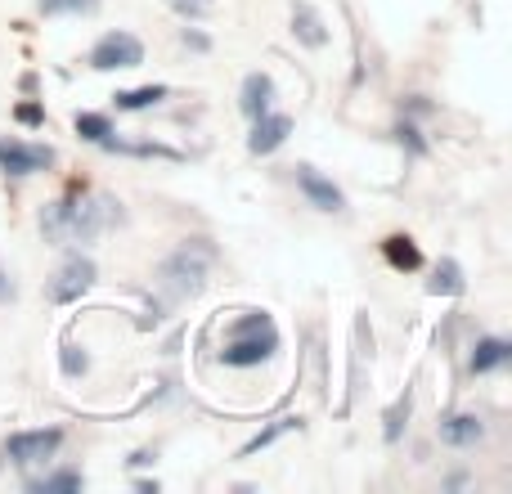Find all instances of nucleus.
<instances>
[{"instance_id": "obj_2", "label": "nucleus", "mask_w": 512, "mask_h": 494, "mask_svg": "<svg viewBox=\"0 0 512 494\" xmlns=\"http://www.w3.org/2000/svg\"><path fill=\"white\" fill-rule=\"evenodd\" d=\"M274 351H279V333H274V319L265 315V310H248V315L234 324V337H230V346L221 351V360L234 364V369H252V364L270 360Z\"/></svg>"}, {"instance_id": "obj_11", "label": "nucleus", "mask_w": 512, "mask_h": 494, "mask_svg": "<svg viewBox=\"0 0 512 494\" xmlns=\"http://www.w3.org/2000/svg\"><path fill=\"white\" fill-rule=\"evenodd\" d=\"M481 436H486V427H481L477 414H450V418L441 423V441H445V445H459V450L477 445Z\"/></svg>"}, {"instance_id": "obj_16", "label": "nucleus", "mask_w": 512, "mask_h": 494, "mask_svg": "<svg viewBox=\"0 0 512 494\" xmlns=\"http://www.w3.org/2000/svg\"><path fill=\"white\" fill-rule=\"evenodd\" d=\"M77 135L90 144H104L108 135H113V126H108V117H99V113H77Z\"/></svg>"}, {"instance_id": "obj_21", "label": "nucleus", "mask_w": 512, "mask_h": 494, "mask_svg": "<svg viewBox=\"0 0 512 494\" xmlns=\"http://www.w3.org/2000/svg\"><path fill=\"white\" fill-rule=\"evenodd\" d=\"M405 418H409V391L396 400V409L387 414V441H400V423H405Z\"/></svg>"}, {"instance_id": "obj_12", "label": "nucleus", "mask_w": 512, "mask_h": 494, "mask_svg": "<svg viewBox=\"0 0 512 494\" xmlns=\"http://www.w3.org/2000/svg\"><path fill=\"white\" fill-rule=\"evenodd\" d=\"M292 32H297V41H301V45H310V50H319V45H328L324 18H319L315 9L306 5V0H297V5H292Z\"/></svg>"}, {"instance_id": "obj_20", "label": "nucleus", "mask_w": 512, "mask_h": 494, "mask_svg": "<svg viewBox=\"0 0 512 494\" xmlns=\"http://www.w3.org/2000/svg\"><path fill=\"white\" fill-rule=\"evenodd\" d=\"M32 490H81V472H54V477H41L32 481Z\"/></svg>"}, {"instance_id": "obj_14", "label": "nucleus", "mask_w": 512, "mask_h": 494, "mask_svg": "<svg viewBox=\"0 0 512 494\" xmlns=\"http://www.w3.org/2000/svg\"><path fill=\"white\" fill-rule=\"evenodd\" d=\"M463 288H468V283H463V270H459L454 261H441V265H436L432 283H427V292H432V297H459Z\"/></svg>"}, {"instance_id": "obj_24", "label": "nucleus", "mask_w": 512, "mask_h": 494, "mask_svg": "<svg viewBox=\"0 0 512 494\" xmlns=\"http://www.w3.org/2000/svg\"><path fill=\"white\" fill-rule=\"evenodd\" d=\"M171 5H176L180 14H207V9H212V0H171Z\"/></svg>"}, {"instance_id": "obj_6", "label": "nucleus", "mask_w": 512, "mask_h": 494, "mask_svg": "<svg viewBox=\"0 0 512 494\" xmlns=\"http://www.w3.org/2000/svg\"><path fill=\"white\" fill-rule=\"evenodd\" d=\"M90 283H95V261H90V256H68V261L59 265V274L45 283V297H50L54 306H68L81 292H90Z\"/></svg>"}, {"instance_id": "obj_4", "label": "nucleus", "mask_w": 512, "mask_h": 494, "mask_svg": "<svg viewBox=\"0 0 512 494\" xmlns=\"http://www.w3.org/2000/svg\"><path fill=\"white\" fill-rule=\"evenodd\" d=\"M144 63V45H140V36H131V32H104L95 41V50H90V68L95 72H117V68H140Z\"/></svg>"}, {"instance_id": "obj_26", "label": "nucleus", "mask_w": 512, "mask_h": 494, "mask_svg": "<svg viewBox=\"0 0 512 494\" xmlns=\"http://www.w3.org/2000/svg\"><path fill=\"white\" fill-rule=\"evenodd\" d=\"M18 117H23V122H41V108L27 104V108H18Z\"/></svg>"}, {"instance_id": "obj_5", "label": "nucleus", "mask_w": 512, "mask_h": 494, "mask_svg": "<svg viewBox=\"0 0 512 494\" xmlns=\"http://www.w3.org/2000/svg\"><path fill=\"white\" fill-rule=\"evenodd\" d=\"M63 445V432L59 427H45V432H14L5 441V459L14 468H36V463H50Z\"/></svg>"}, {"instance_id": "obj_23", "label": "nucleus", "mask_w": 512, "mask_h": 494, "mask_svg": "<svg viewBox=\"0 0 512 494\" xmlns=\"http://www.w3.org/2000/svg\"><path fill=\"white\" fill-rule=\"evenodd\" d=\"M18 297V283H14V274L5 270V261H0V306H5V301H14Z\"/></svg>"}, {"instance_id": "obj_8", "label": "nucleus", "mask_w": 512, "mask_h": 494, "mask_svg": "<svg viewBox=\"0 0 512 494\" xmlns=\"http://www.w3.org/2000/svg\"><path fill=\"white\" fill-rule=\"evenodd\" d=\"M292 135V117L283 113H261L252 117V135H248V149L256 153V158H265V153H274L283 140Z\"/></svg>"}, {"instance_id": "obj_9", "label": "nucleus", "mask_w": 512, "mask_h": 494, "mask_svg": "<svg viewBox=\"0 0 512 494\" xmlns=\"http://www.w3.org/2000/svg\"><path fill=\"white\" fill-rule=\"evenodd\" d=\"M297 189L319 207V212H346V198L333 180H324L315 167H297Z\"/></svg>"}, {"instance_id": "obj_3", "label": "nucleus", "mask_w": 512, "mask_h": 494, "mask_svg": "<svg viewBox=\"0 0 512 494\" xmlns=\"http://www.w3.org/2000/svg\"><path fill=\"white\" fill-rule=\"evenodd\" d=\"M207 265H212V247H207L203 239H194V243L176 247V252L162 261L158 279L171 297L185 301V297H198V292L207 288Z\"/></svg>"}, {"instance_id": "obj_13", "label": "nucleus", "mask_w": 512, "mask_h": 494, "mask_svg": "<svg viewBox=\"0 0 512 494\" xmlns=\"http://www.w3.org/2000/svg\"><path fill=\"white\" fill-rule=\"evenodd\" d=\"M508 364V342L504 337H481L472 351V373H495Z\"/></svg>"}, {"instance_id": "obj_22", "label": "nucleus", "mask_w": 512, "mask_h": 494, "mask_svg": "<svg viewBox=\"0 0 512 494\" xmlns=\"http://www.w3.org/2000/svg\"><path fill=\"white\" fill-rule=\"evenodd\" d=\"M86 351L77 355V346H63V373H68V378H77V373H86Z\"/></svg>"}, {"instance_id": "obj_10", "label": "nucleus", "mask_w": 512, "mask_h": 494, "mask_svg": "<svg viewBox=\"0 0 512 494\" xmlns=\"http://www.w3.org/2000/svg\"><path fill=\"white\" fill-rule=\"evenodd\" d=\"M270 104H274V81L265 72H252L239 90V108L248 117H261V113H270Z\"/></svg>"}, {"instance_id": "obj_1", "label": "nucleus", "mask_w": 512, "mask_h": 494, "mask_svg": "<svg viewBox=\"0 0 512 494\" xmlns=\"http://www.w3.org/2000/svg\"><path fill=\"white\" fill-rule=\"evenodd\" d=\"M113 221H122V207L104 194L90 198H63V203H45L41 207V234L59 247H81L95 243L99 234Z\"/></svg>"}, {"instance_id": "obj_19", "label": "nucleus", "mask_w": 512, "mask_h": 494, "mask_svg": "<svg viewBox=\"0 0 512 494\" xmlns=\"http://www.w3.org/2000/svg\"><path fill=\"white\" fill-rule=\"evenodd\" d=\"M297 423H301V418H279V423H274V427H265L261 436H252V441L243 445V459H248V454H256V450H265V445H270V441H279V436H283V432H292V427H297Z\"/></svg>"}, {"instance_id": "obj_25", "label": "nucleus", "mask_w": 512, "mask_h": 494, "mask_svg": "<svg viewBox=\"0 0 512 494\" xmlns=\"http://www.w3.org/2000/svg\"><path fill=\"white\" fill-rule=\"evenodd\" d=\"M185 45H194V50H207V36H198V32H189V27H185Z\"/></svg>"}, {"instance_id": "obj_7", "label": "nucleus", "mask_w": 512, "mask_h": 494, "mask_svg": "<svg viewBox=\"0 0 512 494\" xmlns=\"http://www.w3.org/2000/svg\"><path fill=\"white\" fill-rule=\"evenodd\" d=\"M50 162H54V149H45V144L0 140V171H9V176H32V171H45Z\"/></svg>"}, {"instance_id": "obj_15", "label": "nucleus", "mask_w": 512, "mask_h": 494, "mask_svg": "<svg viewBox=\"0 0 512 494\" xmlns=\"http://www.w3.org/2000/svg\"><path fill=\"white\" fill-rule=\"evenodd\" d=\"M117 108H126V113H140V108L158 104V99H167V86H140V90H122V95H113Z\"/></svg>"}, {"instance_id": "obj_18", "label": "nucleus", "mask_w": 512, "mask_h": 494, "mask_svg": "<svg viewBox=\"0 0 512 494\" xmlns=\"http://www.w3.org/2000/svg\"><path fill=\"white\" fill-rule=\"evenodd\" d=\"M99 0H41V14L45 18H59V14H95Z\"/></svg>"}, {"instance_id": "obj_17", "label": "nucleus", "mask_w": 512, "mask_h": 494, "mask_svg": "<svg viewBox=\"0 0 512 494\" xmlns=\"http://www.w3.org/2000/svg\"><path fill=\"white\" fill-rule=\"evenodd\" d=\"M387 261L396 265V270H414L418 265V247L405 239V234H396V239H387Z\"/></svg>"}]
</instances>
